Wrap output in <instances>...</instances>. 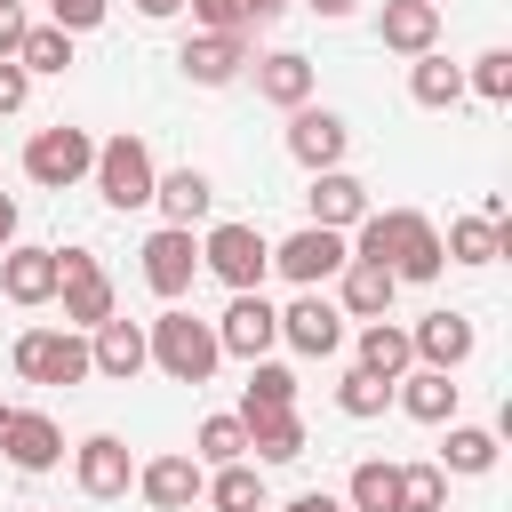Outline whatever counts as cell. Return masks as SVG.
Wrapping results in <instances>:
<instances>
[{
  "label": "cell",
  "mask_w": 512,
  "mask_h": 512,
  "mask_svg": "<svg viewBox=\"0 0 512 512\" xmlns=\"http://www.w3.org/2000/svg\"><path fill=\"white\" fill-rule=\"evenodd\" d=\"M360 264H384L392 280H440V224L432 216H416V208H368L360 224H352V240H344Z\"/></svg>",
  "instance_id": "6da1fadb"
},
{
  "label": "cell",
  "mask_w": 512,
  "mask_h": 512,
  "mask_svg": "<svg viewBox=\"0 0 512 512\" xmlns=\"http://www.w3.org/2000/svg\"><path fill=\"white\" fill-rule=\"evenodd\" d=\"M144 352H152V368L168 376V384H208L216 376V328L200 320V312H184V304H168L152 328H144Z\"/></svg>",
  "instance_id": "7a4b0ae2"
},
{
  "label": "cell",
  "mask_w": 512,
  "mask_h": 512,
  "mask_svg": "<svg viewBox=\"0 0 512 512\" xmlns=\"http://www.w3.org/2000/svg\"><path fill=\"white\" fill-rule=\"evenodd\" d=\"M88 176H96L104 208H120V216H128V208H152V184H160L152 144H144V136H128V128L96 144V168H88Z\"/></svg>",
  "instance_id": "3957f363"
},
{
  "label": "cell",
  "mask_w": 512,
  "mask_h": 512,
  "mask_svg": "<svg viewBox=\"0 0 512 512\" xmlns=\"http://www.w3.org/2000/svg\"><path fill=\"white\" fill-rule=\"evenodd\" d=\"M200 272H216L232 296H248V288H264V272H272V240H264L256 224H208V232H200Z\"/></svg>",
  "instance_id": "277c9868"
},
{
  "label": "cell",
  "mask_w": 512,
  "mask_h": 512,
  "mask_svg": "<svg viewBox=\"0 0 512 512\" xmlns=\"http://www.w3.org/2000/svg\"><path fill=\"white\" fill-rule=\"evenodd\" d=\"M56 296H64V328H104L120 312L112 304V272L88 248H56Z\"/></svg>",
  "instance_id": "5b68a950"
},
{
  "label": "cell",
  "mask_w": 512,
  "mask_h": 512,
  "mask_svg": "<svg viewBox=\"0 0 512 512\" xmlns=\"http://www.w3.org/2000/svg\"><path fill=\"white\" fill-rule=\"evenodd\" d=\"M8 360H16L24 384H80L88 376V336L80 328H24Z\"/></svg>",
  "instance_id": "8992f818"
},
{
  "label": "cell",
  "mask_w": 512,
  "mask_h": 512,
  "mask_svg": "<svg viewBox=\"0 0 512 512\" xmlns=\"http://www.w3.org/2000/svg\"><path fill=\"white\" fill-rule=\"evenodd\" d=\"M88 168H96V136H88V128H64V120H56V128H40V136L24 144V176H32L40 192L80 184Z\"/></svg>",
  "instance_id": "52a82bcc"
},
{
  "label": "cell",
  "mask_w": 512,
  "mask_h": 512,
  "mask_svg": "<svg viewBox=\"0 0 512 512\" xmlns=\"http://www.w3.org/2000/svg\"><path fill=\"white\" fill-rule=\"evenodd\" d=\"M72 480H80V496H96V504L128 496V488H136V456H128V440H120V432H88V440L72 448Z\"/></svg>",
  "instance_id": "ba28073f"
},
{
  "label": "cell",
  "mask_w": 512,
  "mask_h": 512,
  "mask_svg": "<svg viewBox=\"0 0 512 512\" xmlns=\"http://www.w3.org/2000/svg\"><path fill=\"white\" fill-rule=\"evenodd\" d=\"M344 232H320V224H304V232H288L280 248H272V272L280 280H296V288H320V280H336L344 272Z\"/></svg>",
  "instance_id": "9c48e42d"
},
{
  "label": "cell",
  "mask_w": 512,
  "mask_h": 512,
  "mask_svg": "<svg viewBox=\"0 0 512 512\" xmlns=\"http://www.w3.org/2000/svg\"><path fill=\"white\" fill-rule=\"evenodd\" d=\"M176 64H184L192 88H232L256 56H248V32H192V40L176 48Z\"/></svg>",
  "instance_id": "30bf717a"
},
{
  "label": "cell",
  "mask_w": 512,
  "mask_h": 512,
  "mask_svg": "<svg viewBox=\"0 0 512 512\" xmlns=\"http://www.w3.org/2000/svg\"><path fill=\"white\" fill-rule=\"evenodd\" d=\"M272 344H280V312L264 304V288L232 296V304H224V320H216V352H232V360H264Z\"/></svg>",
  "instance_id": "8fae6325"
},
{
  "label": "cell",
  "mask_w": 512,
  "mask_h": 512,
  "mask_svg": "<svg viewBox=\"0 0 512 512\" xmlns=\"http://www.w3.org/2000/svg\"><path fill=\"white\" fill-rule=\"evenodd\" d=\"M472 344H480V328L464 320V312H424L416 328H408V352H416V368H440V376H456L464 360H472Z\"/></svg>",
  "instance_id": "7c38bea8"
},
{
  "label": "cell",
  "mask_w": 512,
  "mask_h": 512,
  "mask_svg": "<svg viewBox=\"0 0 512 512\" xmlns=\"http://www.w3.org/2000/svg\"><path fill=\"white\" fill-rule=\"evenodd\" d=\"M344 144H352V128H344V112H328V104H296L288 112V152L320 176V168H344Z\"/></svg>",
  "instance_id": "4fadbf2b"
},
{
  "label": "cell",
  "mask_w": 512,
  "mask_h": 512,
  "mask_svg": "<svg viewBox=\"0 0 512 512\" xmlns=\"http://www.w3.org/2000/svg\"><path fill=\"white\" fill-rule=\"evenodd\" d=\"M192 272H200V240H192L184 224H160V232L144 240V288L176 304V296L192 288Z\"/></svg>",
  "instance_id": "5bb4252c"
},
{
  "label": "cell",
  "mask_w": 512,
  "mask_h": 512,
  "mask_svg": "<svg viewBox=\"0 0 512 512\" xmlns=\"http://www.w3.org/2000/svg\"><path fill=\"white\" fill-rule=\"evenodd\" d=\"M280 344H296L304 360H328V352L344 344V312H336L320 288H304V296L280 312Z\"/></svg>",
  "instance_id": "9a60e30c"
},
{
  "label": "cell",
  "mask_w": 512,
  "mask_h": 512,
  "mask_svg": "<svg viewBox=\"0 0 512 512\" xmlns=\"http://www.w3.org/2000/svg\"><path fill=\"white\" fill-rule=\"evenodd\" d=\"M152 368V352H144V328L136 320H104V328H88V376H112V384H136Z\"/></svg>",
  "instance_id": "2e32d148"
},
{
  "label": "cell",
  "mask_w": 512,
  "mask_h": 512,
  "mask_svg": "<svg viewBox=\"0 0 512 512\" xmlns=\"http://www.w3.org/2000/svg\"><path fill=\"white\" fill-rule=\"evenodd\" d=\"M200 488H208V472H200L192 456H152V464H136V496H144L152 512H192Z\"/></svg>",
  "instance_id": "e0dca14e"
},
{
  "label": "cell",
  "mask_w": 512,
  "mask_h": 512,
  "mask_svg": "<svg viewBox=\"0 0 512 512\" xmlns=\"http://www.w3.org/2000/svg\"><path fill=\"white\" fill-rule=\"evenodd\" d=\"M0 456H8L16 472H48V464L64 456L56 416H40V408H8V424H0Z\"/></svg>",
  "instance_id": "ac0fdd59"
},
{
  "label": "cell",
  "mask_w": 512,
  "mask_h": 512,
  "mask_svg": "<svg viewBox=\"0 0 512 512\" xmlns=\"http://www.w3.org/2000/svg\"><path fill=\"white\" fill-rule=\"evenodd\" d=\"M304 208H312V224H320V232H352V224L368 216V184H360V176H344V168H320V176L304 184Z\"/></svg>",
  "instance_id": "d6986e66"
},
{
  "label": "cell",
  "mask_w": 512,
  "mask_h": 512,
  "mask_svg": "<svg viewBox=\"0 0 512 512\" xmlns=\"http://www.w3.org/2000/svg\"><path fill=\"white\" fill-rule=\"evenodd\" d=\"M344 296H336V312L344 320H392V296H400V280L384 272V264H360V256H344Z\"/></svg>",
  "instance_id": "ffe728a7"
},
{
  "label": "cell",
  "mask_w": 512,
  "mask_h": 512,
  "mask_svg": "<svg viewBox=\"0 0 512 512\" xmlns=\"http://www.w3.org/2000/svg\"><path fill=\"white\" fill-rule=\"evenodd\" d=\"M376 40H384L392 56H424V48H440V8H432V0H384Z\"/></svg>",
  "instance_id": "44dd1931"
},
{
  "label": "cell",
  "mask_w": 512,
  "mask_h": 512,
  "mask_svg": "<svg viewBox=\"0 0 512 512\" xmlns=\"http://www.w3.org/2000/svg\"><path fill=\"white\" fill-rule=\"evenodd\" d=\"M0 296L8 304H48L56 296V248H0Z\"/></svg>",
  "instance_id": "7402d4cb"
},
{
  "label": "cell",
  "mask_w": 512,
  "mask_h": 512,
  "mask_svg": "<svg viewBox=\"0 0 512 512\" xmlns=\"http://www.w3.org/2000/svg\"><path fill=\"white\" fill-rule=\"evenodd\" d=\"M152 208H160L168 224H184V232H192V224L216 208V184H208V168H168V176L152 184Z\"/></svg>",
  "instance_id": "603a6c76"
},
{
  "label": "cell",
  "mask_w": 512,
  "mask_h": 512,
  "mask_svg": "<svg viewBox=\"0 0 512 512\" xmlns=\"http://www.w3.org/2000/svg\"><path fill=\"white\" fill-rule=\"evenodd\" d=\"M456 376H440V368H408L400 384H392V400L416 416V424H456Z\"/></svg>",
  "instance_id": "cb8c5ba5"
},
{
  "label": "cell",
  "mask_w": 512,
  "mask_h": 512,
  "mask_svg": "<svg viewBox=\"0 0 512 512\" xmlns=\"http://www.w3.org/2000/svg\"><path fill=\"white\" fill-rule=\"evenodd\" d=\"M256 96H264V104H280V112L312 104V64H304L296 48H272V56H256Z\"/></svg>",
  "instance_id": "d4e9b609"
},
{
  "label": "cell",
  "mask_w": 512,
  "mask_h": 512,
  "mask_svg": "<svg viewBox=\"0 0 512 512\" xmlns=\"http://www.w3.org/2000/svg\"><path fill=\"white\" fill-rule=\"evenodd\" d=\"M440 256H448V264H496V256H512V224L456 216V224H448V240H440Z\"/></svg>",
  "instance_id": "484cf974"
},
{
  "label": "cell",
  "mask_w": 512,
  "mask_h": 512,
  "mask_svg": "<svg viewBox=\"0 0 512 512\" xmlns=\"http://www.w3.org/2000/svg\"><path fill=\"white\" fill-rule=\"evenodd\" d=\"M360 368H368V376H384V384H400V376L416 368L408 328H400V320H360Z\"/></svg>",
  "instance_id": "4316f807"
},
{
  "label": "cell",
  "mask_w": 512,
  "mask_h": 512,
  "mask_svg": "<svg viewBox=\"0 0 512 512\" xmlns=\"http://www.w3.org/2000/svg\"><path fill=\"white\" fill-rule=\"evenodd\" d=\"M248 424V448L264 456V464H296L312 440H304V416L296 408H272V416H240Z\"/></svg>",
  "instance_id": "83f0119b"
},
{
  "label": "cell",
  "mask_w": 512,
  "mask_h": 512,
  "mask_svg": "<svg viewBox=\"0 0 512 512\" xmlns=\"http://www.w3.org/2000/svg\"><path fill=\"white\" fill-rule=\"evenodd\" d=\"M344 512H400V464L360 456L352 480H344Z\"/></svg>",
  "instance_id": "f1b7e54d"
},
{
  "label": "cell",
  "mask_w": 512,
  "mask_h": 512,
  "mask_svg": "<svg viewBox=\"0 0 512 512\" xmlns=\"http://www.w3.org/2000/svg\"><path fill=\"white\" fill-rule=\"evenodd\" d=\"M216 512H272V496H264V472L240 456V464H216L208 472V488H200Z\"/></svg>",
  "instance_id": "f546056e"
},
{
  "label": "cell",
  "mask_w": 512,
  "mask_h": 512,
  "mask_svg": "<svg viewBox=\"0 0 512 512\" xmlns=\"http://www.w3.org/2000/svg\"><path fill=\"white\" fill-rule=\"evenodd\" d=\"M408 96H416V104H432V112H448V104L464 96V64H448L440 48L408 56Z\"/></svg>",
  "instance_id": "4dcf8cb0"
},
{
  "label": "cell",
  "mask_w": 512,
  "mask_h": 512,
  "mask_svg": "<svg viewBox=\"0 0 512 512\" xmlns=\"http://www.w3.org/2000/svg\"><path fill=\"white\" fill-rule=\"evenodd\" d=\"M272 408H296V376L280 360H248V392H240V416H272Z\"/></svg>",
  "instance_id": "1f68e13d"
},
{
  "label": "cell",
  "mask_w": 512,
  "mask_h": 512,
  "mask_svg": "<svg viewBox=\"0 0 512 512\" xmlns=\"http://www.w3.org/2000/svg\"><path fill=\"white\" fill-rule=\"evenodd\" d=\"M488 464H496V432H488V424H448L440 472H464V480H480Z\"/></svg>",
  "instance_id": "d6a6232c"
},
{
  "label": "cell",
  "mask_w": 512,
  "mask_h": 512,
  "mask_svg": "<svg viewBox=\"0 0 512 512\" xmlns=\"http://www.w3.org/2000/svg\"><path fill=\"white\" fill-rule=\"evenodd\" d=\"M240 456H248V424L240 416H208L192 432V464H240Z\"/></svg>",
  "instance_id": "836d02e7"
},
{
  "label": "cell",
  "mask_w": 512,
  "mask_h": 512,
  "mask_svg": "<svg viewBox=\"0 0 512 512\" xmlns=\"http://www.w3.org/2000/svg\"><path fill=\"white\" fill-rule=\"evenodd\" d=\"M400 512H448V472L440 464H400Z\"/></svg>",
  "instance_id": "e575fe53"
},
{
  "label": "cell",
  "mask_w": 512,
  "mask_h": 512,
  "mask_svg": "<svg viewBox=\"0 0 512 512\" xmlns=\"http://www.w3.org/2000/svg\"><path fill=\"white\" fill-rule=\"evenodd\" d=\"M16 64H24V72H64V64H72V32L32 24V32H24V48H16Z\"/></svg>",
  "instance_id": "d590c367"
},
{
  "label": "cell",
  "mask_w": 512,
  "mask_h": 512,
  "mask_svg": "<svg viewBox=\"0 0 512 512\" xmlns=\"http://www.w3.org/2000/svg\"><path fill=\"white\" fill-rule=\"evenodd\" d=\"M336 408H344V416H384V408H392V384H384V376H368V368H344Z\"/></svg>",
  "instance_id": "8d00e7d4"
},
{
  "label": "cell",
  "mask_w": 512,
  "mask_h": 512,
  "mask_svg": "<svg viewBox=\"0 0 512 512\" xmlns=\"http://www.w3.org/2000/svg\"><path fill=\"white\" fill-rule=\"evenodd\" d=\"M464 88H472V96H488V104H512V48H488V56H472Z\"/></svg>",
  "instance_id": "74e56055"
},
{
  "label": "cell",
  "mask_w": 512,
  "mask_h": 512,
  "mask_svg": "<svg viewBox=\"0 0 512 512\" xmlns=\"http://www.w3.org/2000/svg\"><path fill=\"white\" fill-rule=\"evenodd\" d=\"M104 8H112V0H48V24H56V32H96Z\"/></svg>",
  "instance_id": "f35d334b"
},
{
  "label": "cell",
  "mask_w": 512,
  "mask_h": 512,
  "mask_svg": "<svg viewBox=\"0 0 512 512\" xmlns=\"http://www.w3.org/2000/svg\"><path fill=\"white\" fill-rule=\"evenodd\" d=\"M184 8H192L200 32H248V24H240V0H184Z\"/></svg>",
  "instance_id": "ab89813d"
},
{
  "label": "cell",
  "mask_w": 512,
  "mask_h": 512,
  "mask_svg": "<svg viewBox=\"0 0 512 512\" xmlns=\"http://www.w3.org/2000/svg\"><path fill=\"white\" fill-rule=\"evenodd\" d=\"M24 96H32V72H24L16 56H0V120H8V112H24Z\"/></svg>",
  "instance_id": "60d3db41"
},
{
  "label": "cell",
  "mask_w": 512,
  "mask_h": 512,
  "mask_svg": "<svg viewBox=\"0 0 512 512\" xmlns=\"http://www.w3.org/2000/svg\"><path fill=\"white\" fill-rule=\"evenodd\" d=\"M24 32H32V16H24L16 0H0V56H16V48H24Z\"/></svg>",
  "instance_id": "b9f144b4"
},
{
  "label": "cell",
  "mask_w": 512,
  "mask_h": 512,
  "mask_svg": "<svg viewBox=\"0 0 512 512\" xmlns=\"http://www.w3.org/2000/svg\"><path fill=\"white\" fill-rule=\"evenodd\" d=\"M272 16H288V0H240V24H248V32L272 24Z\"/></svg>",
  "instance_id": "7bdbcfd3"
},
{
  "label": "cell",
  "mask_w": 512,
  "mask_h": 512,
  "mask_svg": "<svg viewBox=\"0 0 512 512\" xmlns=\"http://www.w3.org/2000/svg\"><path fill=\"white\" fill-rule=\"evenodd\" d=\"M280 512H344V496H320V488H312V496H296V504H280Z\"/></svg>",
  "instance_id": "ee69618b"
},
{
  "label": "cell",
  "mask_w": 512,
  "mask_h": 512,
  "mask_svg": "<svg viewBox=\"0 0 512 512\" xmlns=\"http://www.w3.org/2000/svg\"><path fill=\"white\" fill-rule=\"evenodd\" d=\"M304 8H312V16H328V24H336V16H352V8H360V0H304Z\"/></svg>",
  "instance_id": "f6af8a7d"
},
{
  "label": "cell",
  "mask_w": 512,
  "mask_h": 512,
  "mask_svg": "<svg viewBox=\"0 0 512 512\" xmlns=\"http://www.w3.org/2000/svg\"><path fill=\"white\" fill-rule=\"evenodd\" d=\"M0 248H16V200L0 192Z\"/></svg>",
  "instance_id": "bcb514c9"
},
{
  "label": "cell",
  "mask_w": 512,
  "mask_h": 512,
  "mask_svg": "<svg viewBox=\"0 0 512 512\" xmlns=\"http://www.w3.org/2000/svg\"><path fill=\"white\" fill-rule=\"evenodd\" d=\"M176 8H184V0H136V16H152V24H160V16H176Z\"/></svg>",
  "instance_id": "7dc6e473"
},
{
  "label": "cell",
  "mask_w": 512,
  "mask_h": 512,
  "mask_svg": "<svg viewBox=\"0 0 512 512\" xmlns=\"http://www.w3.org/2000/svg\"><path fill=\"white\" fill-rule=\"evenodd\" d=\"M0 424H8V400H0Z\"/></svg>",
  "instance_id": "c3c4849f"
},
{
  "label": "cell",
  "mask_w": 512,
  "mask_h": 512,
  "mask_svg": "<svg viewBox=\"0 0 512 512\" xmlns=\"http://www.w3.org/2000/svg\"><path fill=\"white\" fill-rule=\"evenodd\" d=\"M432 8H440V0H432Z\"/></svg>",
  "instance_id": "681fc988"
}]
</instances>
